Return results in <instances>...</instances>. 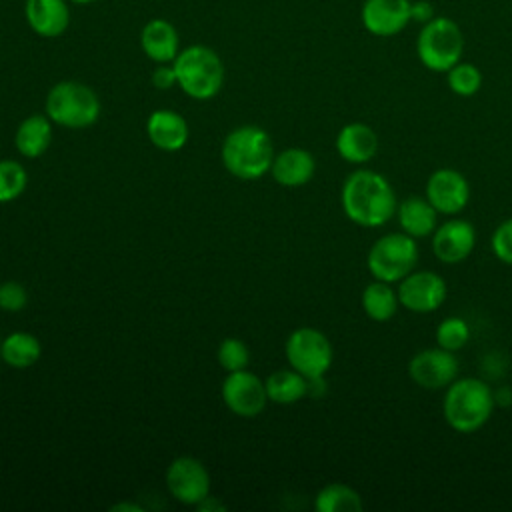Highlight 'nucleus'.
I'll return each mask as SVG.
<instances>
[{
  "mask_svg": "<svg viewBox=\"0 0 512 512\" xmlns=\"http://www.w3.org/2000/svg\"><path fill=\"white\" fill-rule=\"evenodd\" d=\"M340 204L348 220L362 228H380L396 214V192L388 178L376 170L360 168L342 184Z\"/></svg>",
  "mask_w": 512,
  "mask_h": 512,
  "instance_id": "1",
  "label": "nucleus"
},
{
  "mask_svg": "<svg viewBox=\"0 0 512 512\" xmlns=\"http://www.w3.org/2000/svg\"><path fill=\"white\" fill-rule=\"evenodd\" d=\"M494 390L480 378H456L444 392L442 416L446 424L460 432L472 434L480 430L494 412Z\"/></svg>",
  "mask_w": 512,
  "mask_h": 512,
  "instance_id": "2",
  "label": "nucleus"
},
{
  "mask_svg": "<svg viewBox=\"0 0 512 512\" xmlns=\"http://www.w3.org/2000/svg\"><path fill=\"white\" fill-rule=\"evenodd\" d=\"M222 164L240 180H258L274 160V144L268 132L260 126L246 124L226 134L222 142Z\"/></svg>",
  "mask_w": 512,
  "mask_h": 512,
  "instance_id": "3",
  "label": "nucleus"
},
{
  "mask_svg": "<svg viewBox=\"0 0 512 512\" xmlns=\"http://www.w3.org/2000/svg\"><path fill=\"white\" fill-rule=\"evenodd\" d=\"M178 86L194 100L214 98L224 84V64L220 56L202 44H192L178 52L172 62Z\"/></svg>",
  "mask_w": 512,
  "mask_h": 512,
  "instance_id": "4",
  "label": "nucleus"
},
{
  "mask_svg": "<svg viewBox=\"0 0 512 512\" xmlns=\"http://www.w3.org/2000/svg\"><path fill=\"white\" fill-rule=\"evenodd\" d=\"M46 116L64 128H88L100 116V98L82 82L62 80L46 96Z\"/></svg>",
  "mask_w": 512,
  "mask_h": 512,
  "instance_id": "5",
  "label": "nucleus"
},
{
  "mask_svg": "<svg viewBox=\"0 0 512 512\" xmlns=\"http://www.w3.org/2000/svg\"><path fill=\"white\" fill-rule=\"evenodd\" d=\"M418 244L416 238L400 232L380 236L368 250L366 266L374 280L398 284L404 276L416 270Z\"/></svg>",
  "mask_w": 512,
  "mask_h": 512,
  "instance_id": "6",
  "label": "nucleus"
},
{
  "mask_svg": "<svg viewBox=\"0 0 512 512\" xmlns=\"http://www.w3.org/2000/svg\"><path fill=\"white\" fill-rule=\"evenodd\" d=\"M420 62L432 72H448L460 62L464 52V36L460 26L444 16L428 20L416 40Z\"/></svg>",
  "mask_w": 512,
  "mask_h": 512,
  "instance_id": "7",
  "label": "nucleus"
},
{
  "mask_svg": "<svg viewBox=\"0 0 512 512\" xmlns=\"http://www.w3.org/2000/svg\"><path fill=\"white\" fill-rule=\"evenodd\" d=\"M284 352L290 368L298 370L308 380L326 376L334 360V348L328 336L310 326L296 328L288 336Z\"/></svg>",
  "mask_w": 512,
  "mask_h": 512,
  "instance_id": "8",
  "label": "nucleus"
},
{
  "mask_svg": "<svg viewBox=\"0 0 512 512\" xmlns=\"http://www.w3.org/2000/svg\"><path fill=\"white\" fill-rule=\"evenodd\" d=\"M408 376L424 390H446L458 378L456 352L440 346L424 348L410 358Z\"/></svg>",
  "mask_w": 512,
  "mask_h": 512,
  "instance_id": "9",
  "label": "nucleus"
},
{
  "mask_svg": "<svg viewBox=\"0 0 512 512\" xmlns=\"http://www.w3.org/2000/svg\"><path fill=\"white\" fill-rule=\"evenodd\" d=\"M396 290L400 306L416 314L438 310L448 296L446 280L430 270H412L398 282Z\"/></svg>",
  "mask_w": 512,
  "mask_h": 512,
  "instance_id": "10",
  "label": "nucleus"
},
{
  "mask_svg": "<svg viewBox=\"0 0 512 512\" xmlns=\"http://www.w3.org/2000/svg\"><path fill=\"white\" fill-rule=\"evenodd\" d=\"M222 400L232 414L242 418L258 416L270 402L264 380L246 368L228 372L222 382Z\"/></svg>",
  "mask_w": 512,
  "mask_h": 512,
  "instance_id": "11",
  "label": "nucleus"
},
{
  "mask_svg": "<svg viewBox=\"0 0 512 512\" xmlns=\"http://www.w3.org/2000/svg\"><path fill=\"white\" fill-rule=\"evenodd\" d=\"M166 488L182 504L196 506L210 494V474L194 456H180L166 470Z\"/></svg>",
  "mask_w": 512,
  "mask_h": 512,
  "instance_id": "12",
  "label": "nucleus"
},
{
  "mask_svg": "<svg viewBox=\"0 0 512 512\" xmlns=\"http://www.w3.org/2000/svg\"><path fill=\"white\" fill-rule=\"evenodd\" d=\"M424 196L438 214L456 216L468 206L470 184L462 172L454 168H438L428 176Z\"/></svg>",
  "mask_w": 512,
  "mask_h": 512,
  "instance_id": "13",
  "label": "nucleus"
},
{
  "mask_svg": "<svg viewBox=\"0 0 512 512\" xmlns=\"http://www.w3.org/2000/svg\"><path fill=\"white\" fill-rule=\"evenodd\" d=\"M476 246V230L464 218H450L432 232V252L442 264L464 262Z\"/></svg>",
  "mask_w": 512,
  "mask_h": 512,
  "instance_id": "14",
  "label": "nucleus"
},
{
  "mask_svg": "<svg viewBox=\"0 0 512 512\" xmlns=\"http://www.w3.org/2000/svg\"><path fill=\"white\" fill-rule=\"evenodd\" d=\"M410 0H364L362 4V24L374 36H394L408 26Z\"/></svg>",
  "mask_w": 512,
  "mask_h": 512,
  "instance_id": "15",
  "label": "nucleus"
},
{
  "mask_svg": "<svg viewBox=\"0 0 512 512\" xmlns=\"http://www.w3.org/2000/svg\"><path fill=\"white\" fill-rule=\"evenodd\" d=\"M24 16L28 26L42 38H58L70 24L66 0H26Z\"/></svg>",
  "mask_w": 512,
  "mask_h": 512,
  "instance_id": "16",
  "label": "nucleus"
},
{
  "mask_svg": "<svg viewBox=\"0 0 512 512\" xmlns=\"http://www.w3.org/2000/svg\"><path fill=\"white\" fill-rule=\"evenodd\" d=\"M336 152L350 164H366L378 152V134L364 122H350L336 136Z\"/></svg>",
  "mask_w": 512,
  "mask_h": 512,
  "instance_id": "17",
  "label": "nucleus"
},
{
  "mask_svg": "<svg viewBox=\"0 0 512 512\" xmlns=\"http://www.w3.org/2000/svg\"><path fill=\"white\" fill-rule=\"evenodd\" d=\"M146 134L150 142L164 152H176L188 142L190 130L184 116L174 110H156L148 116Z\"/></svg>",
  "mask_w": 512,
  "mask_h": 512,
  "instance_id": "18",
  "label": "nucleus"
},
{
  "mask_svg": "<svg viewBox=\"0 0 512 512\" xmlns=\"http://www.w3.org/2000/svg\"><path fill=\"white\" fill-rule=\"evenodd\" d=\"M270 172L272 178L282 186H304L312 180L316 172V160L304 148H286L274 156Z\"/></svg>",
  "mask_w": 512,
  "mask_h": 512,
  "instance_id": "19",
  "label": "nucleus"
},
{
  "mask_svg": "<svg viewBox=\"0 0 512 512\" xmlns=\"http://www.w3.org/2000/svg\"><path fill=\"white\" fill-rule=\"evenodd\" d=\"M178 32L164 18H152L140 32V46L144 54L158 64H170L178 56Z\"/></svg>",
  "mask_w": 512,
  "mask_h": 512,
  "instance_id": "20",
  "label": "nucleus"
},
{
  "mask_svg": "<svg viewBox=\"0 0 512 512\" xmlns=\"http://www.w3.org/2000/svg\"><path fill=\"white\" fill-rule=\"evenodd\" d=\"M396 220L400 230L412 238H426L438 226V212L424 196H408L396 206Z\"/></svg>",
  "mask_w": 512,
  "mask_h": 512,
  "instance_id": "21",
  "label": "nucleus"
},
{
  "mask_svg": "<svg viewBox=\"0 0 512 512\" xmlns=\"http://www.w3.org/2000/svg\"><path fill=\"white\" fill-rule=\"evenodd\" d=\"M52 142V120L42 114H32L24 118L14 136L16 150L26 158L42 156Z\"/></svg>",
  "mask_w": 512,
  "mask_h": 512,
  "instance_id": "22",
  "label": "nucleus"
},
{
  "mask_svg": "<svg viewBox=\"0 0 512 512\" xmlns=\"http://www.w3.org/2000/svg\"><path fill=\"white\" fill-rule=\"evenodd\" d=\"M360 304L364 314L374 322H388L396 316L400 308L398 290L390 282L374 280L366 284L360 296Z\"/></svg>",
  "mask_w": 512,
  "mask_h": 512,
  "instance_id": "23",
  "label": "nucleus"
},
{
  "mask_svg": "<svg viewBox=\"0 0 512 512\" xmlns=\"http://www.w3.org/2000/svg\"><path fill=\"white\" fill-rule=\"evenodd\" d=\"M264 384H266L268 400L274 404L288 406L308 396V378L294 368H282L272 372L264 380Z\"/></svg>",
  "mask_w": 512,
  "mask_h": 512,
  "instance_id": "24",
  "label": "nucleus"
},
{
  "mask_svg": "<svg viewBox=\"0 0 512 512\" xmlns=\"http://www.w3.org/2000/svg\"><path fill=\"white\" fill-rule=\"evenodd\" d=\"M42 346L40 340L30 332H12L8 334L0 344V356L2 360L18 370L30 368L40 360Z\"/></svg>",
  "mask_w": 512,
  "mask_h": 512,
  "instance_id": "25",
  "label": "nucleus"
},
{
  "mask_svg": "<svg viewBox=\"0 0 512 512\" xmlns=\"http://www.w3.org/2000/svg\"><path fill=\"white\" fill-rule=\"evenodd\" d=\"M314 508L318 512H360L364 504L358 490L342 482H332L318 490Z\"/></svg>",
  "mask_w": 512,
  "mask_h": 512,
  "instance_id": "26",
  "label": "nucleus"
},
{
  "mask_svg": "<svg viewBox=\"0 0 512 512\" xmlns=\"http://www.w3.org/2000/svg\"><path fill=\"white\" fill-rule=\"evenodd\" d=\"M448 88L456 96H474L482 86V72L470 62H456L448 72Z\"/></svg>",
  "mask_w": 512,
  "mask_h": 512,
  "instance_id": "27",
  "label": "nucleus"
},
{
  "mask_svg": "<svg viewBox=\"0 0 512 512\" xmlns=\"http://www.w3.org/2000/svg\"><path fill=\"white\" fill-rule=\"evenodd\" d=\"M468 340H470V326L460 316H448L436 328V344L444 350L458 352L468 344Z\"/></svg>",
  "mask_w": 512,
  "mask_h": 512,
  "instance_id": "28",
  "label": "nucleus"
},
{
  "mask_svg": "<svg viewBox=\"0 0 512 512\" xmlns=\"http://www.w3.org/2000/svg\"><path fill=\"white\" fill-rule=\"evenodd\" d=\"M28 184L26 168L16 160H0V202L16 200Z\"/></svg>",
  "mask_w": 512,
  "mask_h": 512,
  "instance_id": "29",
  "label": "nucleus"
},
{
  "mask_svg": "<svg viewBox=\"0 0 512 512\" xmlns=\"http://www.w3.org/2000/svg\"><path fill=\"white\" fill-rule=\"evenodd\" d=\"M218 364L226 370V372H236V370H244L250 362V350L248 346L240 340V338H224L218 346L216 352Z\"/></svg>",
  "mask_w": 512,
  "mask_h": 512,
  "instance_id": "30",
  "label": "nucleus"
},
{
  "mask_svg": "<svg viewBox=\"0 0 512 512\" xmlns=\"http://www.w3.org/2000/svg\"><path fill=\"white\" fill-rule=\"evenodd\" d=\"M490 248L500 262L512 266V218H506L496 226L490 238Z\"/></svg>",
  "mask_w": 512,
  "mask_h": 512,
  "instance_id": "31",
  "label": "nucleus"
},
{
  "mask_svg": "<svg viewBox=\"0 0 512 512\" xmlns=\"http://www.w3.org/2000/svg\"><path fill=\"white\" fill-rule=\"evenodd\" d=\"M28 302V292L24 284L16 280H8L0 284V308L4 312H18L26 306Z\"/></svg>",
  "mask_w": 512,
  "mask_h": 512,
  "instance_id": "32",
  "label": "nucleus"
},
{
  "mask_svg": "<svg viewBox=\"0 0 512 512\" xmlns=\"http://www.w3.org/2000/svg\"><path fill=\"white\" fill-rule=\"evenodd\" d=\"M152 84L158 90H170L172 86H178L174 66L172 64H158L152 72Z\"/></svg>",
  "mask_w": 512,
  "mask_h": 512,
  "instance_id": "33",
  "label": "nucleus"
},
{
  "mask_svg": "<svg viewBox=\"0 0 512 512\" xmlns=\"http://www.w3.org/2000/svg\"><path fill=\"white\" fill-rule=\"evenodd\" d=\"M410 16H412V20L426 24L428 20L434 18V8H432V4L426 2V0H416V2H412V6H410Z\"/></svg>",
  "mask_w": 512,
  "mask_h": 512,
  "instance_id": "34",
  "label": "nucleus"
},
{
  "mask_svg": "<svg viewBox=\"0 0 512 512\" xmlns=\"http://www.w3.org/2000/svg\"><path fill=\"white\" fill-rule=\"evenodd\" d=\"M196 508H198V510H204V512H208V510H220V512H224V510H226V506H224L222 502L214 500V496H210V494H208L202 502H198Z\"/></svg>",
  "mask_w": 512,
  "mask_h": 512,
  "instance_id": "35",
  "label": "nucleus"
},
{
  "mask_svg": "<svg viewBox=\"0 0 512 512\" xmlns=\"http://www.w3.org/2000/svg\"><path fill=\"white\" fill-rule=\"evenodd\" d=\"M110 510H130V512H140L142 508L138 504H128V502H120V504H114Z\"/></svg>",
  "mask_w": 512,
  "mask_h": 512,
  "instance_id": "36",
  "label": "nucleus"
},
{
  "mask_svg": "<svg viewBox=\"0 0 512 512\" xmlns=\"http://www.w3.org/2000/svg\"><path fill=\"white\" fill-rule=\"evenodd\" d=\"M74 4H90V2H94V0H72Z\"/></svg>",
  "mask_w": 512,
  "mask_h": 512,
  "instance_id": "37",
  "label": "nucleus"
}]
</instances>
